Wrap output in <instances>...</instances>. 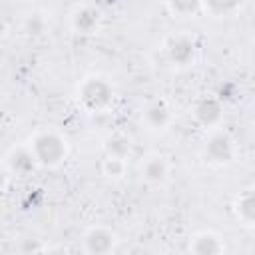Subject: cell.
Listing matches in <instances>:
<instances>
[{
    "label": "cell",
    "instance_id": "8fae6325",
    "mask_svg": "<svg viewBox=\"0 0 255 255\" xmlns=\"http://www.w3.org/2000/svg\"><path fill=\"white\" fill-rule=\"evenodd\" d=\"M187 249L195 255H219L225 251V243H223V237L219 233L205 229V231H197L189 239Z\"/></svg>",
    "mask_w": 255,
    "mask_h": 255
},
{
    "label": "cell",
    "instance_id": "ba28073f",
    "mask_svg": "<svg viewBox=\"0 0 255 255\" xmlns=\"http://www.w3.org/2000/svg\"><path fill=\"white\" fill-rule=\"evenodd\" d=\"M4 165H6L10 175L26 177V175H30L38 167V161H36L30 145L22 143V145H14V147L8 149V153L4 157Z\"/></svg>",
    "mask_w": 255,
    "mask_h": 255
},
{
    "label": "cell",
    "instance_id": "9a60e30c",
    "mask_svg": "<svg viewBox=\"0 0 255 255\" xmlns=\"http://www.w3.org/2000/svg\"><path fill=\"white\" fill-rule=\"evenodd\" d=\"M165 6L175 18H195L201 12V0H165Z\"/></svg>",
    "mask_w": 255,
    "mask_h": 255
},
{
    "label": "cell",
    "instance_id": "8992f818",
    "mask_svg": "<svg viewBox=\"0 0 255 255\" xmlns=\"http://www.w3.org/2000/svg\"><path fill=\"white\" fill-rule=\"evenodd\" d=\"M118 245V235L108 225H92L82 235V249L90 255L112 253Z\"/></svg>",
    "mask_w": 255,
    "mask_h": 255
},
{
    "label": "cell",
    "instance_id": "6da1fadb",
    "mask_svg": "<svg viewBox=\"0 0 255 255\" xmlns=\"http://www.w3.org/2000/svg\"><path fill=\"white\" fill-rule=\"evenodd\" d=\"M30 149L42 167H58L68 155V141L56 129H38L30 137Z\"/></svg>",
    "mask_w": 255,
    "mask_h": 255
},
{
    "label": "cell",
    "instance_id": "9c48e42d",
    "mask_svg": "<svg viewBox=\"0 0 255 255\" xmlns=\"http://www.w3.org/2000/svg\"><path fill=\"white\" fill-rule=\"evenodd\" d=\"M169 171H171V165H169V159L163 155V153H147L141 163H139V175L141 179L147 183V185H161L167 181L169 177Z\"/></svg>",
    "mask_w": 255,
    "mask_h": 255
},
{
    "label": "cell",
    "instance_id": "52a82bcc",
    "mask_svg": "<svg viewBox=\"0 0 255 255\" xmlns=\"http://www.w3.org/2000/svg\"><path fill=\"white\" fill-rule=\"evenodd\" d=\"M191 116L201 128L215 129V128H219V124L223 120V104L215 96H201L195 100V104L191 108Z\"/></svg>",
    "mask_w": 255,
    "mask_h": 255
},
{
    "label": "cell",
    "instance_id": "7c38bea8",
    "mask_svg": "<svg viewBox=\"0 0 255 255\" xmlns=\"http://www.w3.org/2000/svg\"><path fill=\"white\" fill-rule=\"evenodd\" d=\"M233 213H235L239 223H243L245 227H253V223H255V193H253V187H245L235 195Z\"/></svg>",
    "mask_w": 255,
    "mask_h": 255
},
{
    "label": "cell",
    "instance_id": "2e32d148",
    "mask_svg": "<svg viewBox=\"0 0 255 255\" xmlns=\"http://www.w3.org/2000/svg\"><path fill=\"white\" fill-rule=\"evenodd\" d=\"M126 169H128V159H122V157H112V155H106L104 161H102V173L112 179V181H118L126 175Z\"/></svg>",
    "mask_w": 255,
    "mask_h": 255
},
{
    "label": "cell",
    "instance_id": "7a4b0ae2",
    "mask_svg": "<svg viewBox=\"0 0 255 255\" xmlns=\"http://www.w3.org/2000/svg\"><path fill=\"white\" fill-rule=\"evenodd\" d=\"M76 96L84 110L98 114V112H106L112 106L116 90L108 78H104L100 74H92L80 82Z\"/></svg>",
    "mask_w": 255,
    "mask_h": 255
},
{
    "label": "cell",
    "instance_id": "4fadbf2b",
    "mask_svg": "<svg viewBox=\"0 0 255 255\" xmlns=\"http://www.w3.org/2000/svg\"><path fill=\"white\" fill-rule=\"evenodd\" d=\"M102 147H104V155L128 159L131 155V149H133V139L126 131H114V133L106 135Z\"/></svg>",
    "mask_w": 255,
    "mask_h": 255
},
{
    "label": "cell",
    "instance_id": "ac0fdd59",
    "mask_svg": "<svg viewBox=\"0 0 255 255\" xmlns=\"http://www.w3.org/2000/svg\"><path fill=\"white\" fill-rule=\"evenodd\" d=\"M6 36V22H4V18L0 16V40Z\"/></svg>",
    "mask_w": 255,
    "mask_h": 255
},
{
    "label": "cell",
    "instance_id": "30bf717a",
    "mask_svg": "<svg viewBox=\"0 0 255 255\" xmlns=\"http://www.w3.org/2000/svg\"><path fill=\"white\" fill-rule=\"evenodd\" d=\"M70 26L80 36H92L102 26V12L90 4L78 6L70 16Z\"/></svg>",
    "mask_w": 255,
    "mask_h": 255
},
{
    "label": "cell",
    "instance_id": "3957f363",
    "mask_svg": "<svg viewBox=\"0 0 255 255\" xmlns=\"http://www.w3.org/2000/svg\"><path fill=\"white\" fill-rule=\"evenodd\" d=\"M235 153H237L235 139L225 129H219V128L211 129L203 141V157L211 165H217V167L229 165L235 159Z\"/></svg>",
    "mask_w": 255,
    "mask_h": 255
},
{
    "label": "cell",
    "instance_id": "277c9868",
    "mask_svg": "<svg viewBox=\"0 0 255 255\" xmlns=\"http://www.w3.org/2000/svg\"><path fill=\"white\" fill-rule=\"evenodd\" d=\"M163 54H165V60L175 68L193 66L197 58V42L193 36L185 32L173 34L163 42Z\"/></svg>",
    "mask_w": 255,
    "mask_h": 255
},
{
    "label": "cell",
    "instance_id": "e0dca14e",
    "mask_svg": "<svg viewBox=\"0 0 255 255\" xmlns=\"http://www.w3.org/2000/svg\"><path fill=\"white\" fill-rule=\"evenodd\" d=\"M8 177H10V173H8L6 165L0 161V195L4 193V189H6V185H8Z\"/></svg>",
    "mask_w": 255,
    "mask_h": 255
},
{
    "label": "cell",
    "instance_id": "5b68a950",
    "mask_svg": "<svg viewBox=\"0 0 255 255\" xmlns=\"http://www.w3.org/2000/svg\"><path fill=\"white\" fill-rule=\"evenodd\" d=\"M139 120L147 131L163 133L173 124V108L165 98H153L141 108Z\"/></svg>",
    "mask_w": 255,
    "mask_h": 255
},
{
    "label": "cell",
    "instance_id": "5bb4252c",
    "mask_svg": "<svg viewBox=\"0 0 255 255\" xmlns=\"http://www.w3.org/2000/svg\"><path fill=\"white\" fill-rule=\"evenodd\" d=\"M245 0H201V12L213 18H229L243 8Z\"/></svg>",
    "mask_w": 255,
    "mask_h": 255
}]
</instances>
